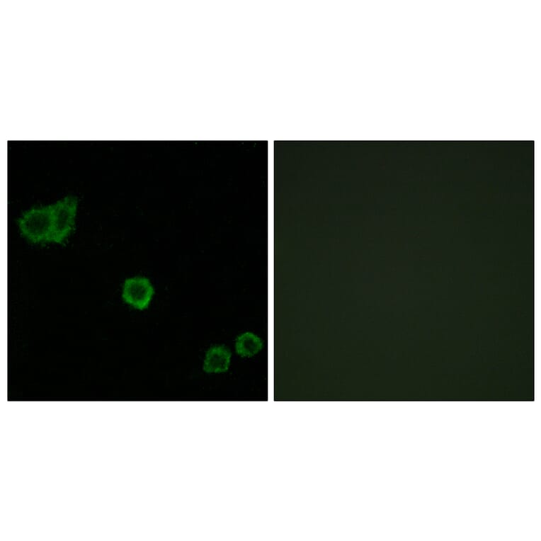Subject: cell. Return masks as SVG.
I'll return each mask as SVG.
<instances>
[{
  "label": "cell",
  "instance_id": "obj_1",
  "mask_svg": "<svg viewBox=\"0 0 541 541\" xmlns=\"http://www.w3.org/2000/svg\"><path fill=\"white\" fill-rule=\"evenodd\" d=\"M21 234L33 243L48 241L52 227V206L32 208L18 220Z\"/></svg>",
  "mask_w": 541,
  "mask_h": 541
},
{
  "label": "cell",
  "instance_id": "obj_2",
  "mask_svg": "<svg viewBox=\"0 0 541 541\" xmlns=\"http://www.w3.org/2000/svg\"><path fill=\"white\" fill-rule=\"evenodd\" d=\"M52 206V227L48 241L62 243L73 229L77 199L73 196H67Z\"/></svg>",
  "mask_w": 541,
  "mask_h": 541
},
{
  "label": "cell",
  "instance_id": "obj_3",
  "mask_svg": "<svg viewBox=\"0 0 541 541\" xmlns=\"http://www.w3.org/2000/svg\"><path fill=\"white\" fill-rule=\"evenodd\" d=\"M153 293L154 289L146 278L135 277L125 281L123 297L127 304L138 309L147 307Z\"/></svg>",
  "mask_w": 541,
  "mask_h": 541
},
{
  "label": "cell",
  "instance_id": "obj_4",
  "mask_svg": "<svg viewBox=\"0 0 541 541\" xmlns=\"http://www.w3.org/2000/svg\"><path fill=\"white\" fill-rule=\"evenodd\" d=\"M231 353L223 346H214L206 353L203 369L207 372H222L229 365Z\"/></svg>",
  "mask_w": 541,
  "mask_h": 541
},
{
  "label": "cell",
  "instance_id": "obj_5",
  "mask_svg": "<svg viewBox=\"0 0 541 541\" xmlns=\"http://www.w3.org/2000/svg\"><path fill=\"white\" fill-rule=\"evenodd\" d=\"M262 348L261 339L251 333H244L236 341V351L241 356H253Z\"/></svg>",
  "mask_w": 541,
  "mask_h": 541
}]
</instances>
